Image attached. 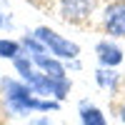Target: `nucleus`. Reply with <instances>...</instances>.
I'll return each instance as SVG.
<instances>
[{"label": "nucleus", "mask_w": 125, "mask_h": 125, "mask_svg": "<svg viewBox=\"0 0 125 125\" xmlns=\"http://www.w3.org/2000/svg\"><path fill=\"white\" fill-rule=\"evenodd\" d=\"M95 3H98V0H60L62 18L70 20V23H80V20L90 18Z\"/></svg>", "instance_id": "39448f33"}, {"label": "nucleus", "mask_w": 125, "mask_h": 125, "mask_svg": "<svg viewBox=\"0 0 125 125\" xmlns=\"http://www.w3.org/2000/svg\"><path fill=\"white\" fill-rule=\"evenodd\" d=\"M95 80H98L100 88H105V90H115L118 83H120V75H118L115 70H110V68H100V70L95 73Z\"/></svg>", "instance_id": "1a4fd4ad"}, {"label": "nucleus", "mask_w": 125, "mask_h": 125, "mask_svg": "<svg viewBox=\"0 0 125 125\" xmlns=\"http://www.w3.org/2000/svg\"><path fill=\"white\" fill-rule=\"evenodd\" d=\"M80 123L83 125H108L103 110L95 108V105H90V103H83L80 105Z\"/></svg>", "instance_id": "6e6552de"}, {"label": "nucleus", "mask_w": 125, "mask_h": 125, "mask_svg": "<svg viewBox=\"0 0 125 125\" xmlns=\"http://www.w3.org/2000/svg\"><path fill=\"white\" fill-rule=\"evenodd\" d=\"M35 38L50 50V55H55L60 60H75L80 55V48L75 43H70V40H65L62 35H58L53 28H45V25L35 28Z\"/></svg>", "instance_id": "7ed1b4c3"}, {"label": "nucleus", "mask_w": 125, "mask_h": 125, "mask_svg": "<svg viewBox=\"0 0 125 125\" xmlns=\"http://www.w3.org/2000/svg\"><path fill=\"white\" fill-rule=\"evenodd\" d=\"M28 125H53V123H50V118H35V120H30Z\"/></svg>", "instance_id": "9b49d317"}, {"label": "nucleus", "mask_w": 125, "mask_h": 125, "mask_svg": "<svg viewBox=\"0 0 125 125\" xmlns=\"http://www.w3.org/2000/svg\"><path fill=\"white\" fill-rule=\"evenodd\" d=\"M0 88H3V100L10 108L13 115H28V113H48V110H58L60 103L58 100H43L38 98L33 90H30L25 83L18 80H0Z\"/></svg>", "instance_id": "f257e3e1"}, {"label": "nucleus", "mask_w": 125, "mask_h": 125, "mask_svg": "<svg viewBox=\"0 0 125 125\" xmlns=\"http://www.w3.org/2000/svg\"><path fill=\"white\" fill-rule=\"evenodd\" d=\"M3 25H5V18H3V15H0V28H3Z\"/></svg>", "instance_id": "ddd939ff"}, {"label": "nucleus", "mask_w": 125, "mask_h": 125, "mask_svg": "<svg viewBox=\"0 0 125 125\" xmlns=\"http://www.w3.org/2000/svg\"><path fill=\"white\" fill-rule=\"evenodd\" d=\"M105 30L113 38H125V0H115L105 8Z\"/></svg>", "instance_id": "20e7f679"}, {"label": "nucleus", "mask_w": 125, "mask_h": 125, "mask_svg": "<svg viewBox=\"0 0 125 125\" xmlns=\"http://www.w3.org/2000/svg\"><path fill=\"white\" fill-rule=\"evenodd\" d=\"M33 62L45 73V75L55 78V80H68V78H65V68H62V62H60L58 58H50L48 53H35V55H33Z\"/></svg>", "instance_id": "0eeeda50"}, {"label": "nucleus", "mask_w": 125, "mask_h": 125, "mask_svg": "<svg viewBox=\"0 0 125 125\" xmlns=\"http://www.w3.org/2000/svg\"><path fill=\"white\" fill-rule=\"evenodd\" d=\"M120 123H123V125H125V105H123V108H120Z\"/></svg>", "instance_id": "f8f14e48"}, {"label": "nucleus", "mask_w": 125, "mask_h": 125, "mask_svg": "<svg viewBox=\"0 0 125 125\" xmlns=\"http://www.w3.org/2000/svg\"><path fill=\"white\" fill-rule=\"evenodd\" d=\"M0 58H8V60L20 58V43L10 38H0Z\"/></svg>", "instance_id": "9d476101"}, {"label": "nucleus", "mask_w": 125, "mask_h": 125, "mask_svg": "<svg viewBox=\"0 0 125 125\" xmlns=\"http://www.w3.org/2000/svg\"><path fill=\"white\" fill-rule=\"evenodd\" d=\"M95 55H98V62L103 68H110V70H115L120 62H123V50L120 45L115 43H110V40H100V43L95 45Z\"/></svg>", "instance_id": "423d86ee"}, {"label": "nucleus", "mask_w": 125, "mask_h": 125, "mask_svg": "<svg viewBox=\"0 0 125 125\" xmlns=\"http://www.w3.org/2000/svg\"><path fill=\"white\" fill-rule=\"evenodd\" d=\"M13 65L15 70L20 73V78H23V83L35 93V95H48V100H62L70 93V80H55V78H50L45 75V73H38L33 68V62H30V58H15L13 60Z\"/></svg>", "instance_id": "f03ea898"}]
</instances>
